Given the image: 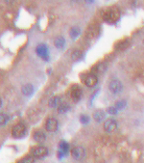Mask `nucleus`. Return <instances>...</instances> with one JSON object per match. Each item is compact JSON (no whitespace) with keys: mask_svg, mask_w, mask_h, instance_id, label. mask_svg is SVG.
<instances>
[{"mask_svg":"<svg viewBox=\"0 0 144 163\" xmlns=\"http://www.w3.org/2000/svg\"><path fill=\"white\" fill-rule=\"evenodd\" d=\"M70 95H71L72 100L74 101H79L83 95L82 89L78 87V86H73L71 88V93H70Z\"/></svg>","mask_w":144,"mask_h":163,"instance_id":"6e6552de","label":"nucleus"},{"mask_svg":"<svg viewBox=\"0 0 144 163\" xmlns=\"http://www.w3.org/2000/svg\"><path fill=\"white\" fill-rule=\"evenodd\" d=\"M108 113H110V114H112V115H115L116 113H117V108L116 107H108Z\"/></svg>","mask_w":144,"mask_h":163,"instance_id":"b1692460","label":"nucleus"},{"mask_svg":"<svg viewBox=\"0 0 144 163\" xmlns=\"http://www.w3.org/2000/svg\"><path fill=\"white\" fill-rule=\"evenodd\" d=\"M71 154L73 156V158L76 160H82L85 157V151L83 147H75L74 149L72 150Z\"/></svg>","mask_w":144,"mask_h":163,"instance_id":"20e7f679","label":"nucleus"},{"mask_svg":"<svg viewBox=\"0 0 144 163\" xmlns=\"http://www.w3.org/2000/svg\"><path fill=\"white\" fill-rule=\"evenodd\" d=\"M54 45L57 48H62L65 45V40L62 37H58L54 41Z\"/></svg>","mask_w":144,"mask_h":163,"instance_id":"4468645a","label":"nucleus"},{"mask_svg":"<svg viewBox=\"0 0 144 163\" xmlns=\"http://www.w3.org/2000/svg\"><path fill=\"white\" fill-rule=\"evenodd\" d=\"M21 92L25 96H30L32 95L33 92H34V87H33V85H31V84H26V85L22 86Z\"/></svg>","mask_w":144,"mask_h":163,"instance_id":"f8f14e48","label":"nucleus"},{"mask_svg":"<svg viewBox=\"0 0 144 163\" xmlns=\"http://www.w3.org/2000/svg\"><path fill=\"white\" fill-rule=\"evenodd\" d=\"M45 127H46L47 131L55 132L58 129V121L53 118L48 119L46 121V124H45Z\"/></svg>","mask_w":144,"mask_h":163,"instance_id":"423d86ee","label":"nucleus"},{"mask_svg":"<svg viewBox=\"0 0 144 163\" xmlns=\"http://www.w3.org/2000/svg\"><path fill=\"white\" fill-rule=\"evenodd\" d=\"M37 54L39 56V57H41L42 59L47 61L49 59V54H48V48L44 44H40L37 47Z\"/></svg>","mask_w":144,"mask_h":163,"instance_id":"f03ea898","label":"nucleus"},{"mask_svg":"<svg viewBox=\"0 0 144 163\" xmlns=\"http://www.w3.org/2000/svg\"><path fill=\"white\" fill-rule=\"evenodd\" d=\"M35 158L33 156H26L23 157L22 159H20L17 163H34Z\"/></svg>","mask_w":144,"mask_h":163,"instance_id":"aec40b11","label":"nucleus"},{"mask_svg":"<svg viewBox=\"0 0 144 163\" xmlns=\"http://www.w3.org/2000/svg\"><path fill=\"white\" fill-rule=\"evenodd\" d=\"M34 139L37 142H43L45 140V135L42 131H36L34 134Z\"/></svg>","mask_w":144,"mask_h":163,"instance_id":"dca6fc26","label":"nucleus"},{"mask_svg":"<svg viewBox=\"0 0 144 163\" xmlns=\"http://www.w3.org/2000/svg\"><path fill=\"white\" fill-rule=\"evenodd\" d=\"M117 127V123L114 121L113 119H108L105 122L104 124V129L108 133L110 132H113Z\"/></svg>","mask_w":144,"mask_h":163,"instance_id":"39448f33","label":"nucleus"},{"mask_svg":"<svg viewBox=\"0 0 144 163\" xmlns=\"http://www.w3.org/2000/svg\"><path fill=\"white\" fill-rule=\"evenodd\" d=\"M110 90L112 92L113 94H118L122 91V83L120 82L119 80H112V82L110 83V86H108Z\"/></svg>","mask_w":144,"mask_h":163,"instance_id":"0eeeda50","label":"nucleus"},{"mask_svg":"<svg viewBox=\"0 0 144 163\" xmlns=\"http://www.w3.org/2000/svg\"><path fill=\"white\" fill-rule=\"evenodd\" d=\"M59 148H60L59 154L60 155V156H62V155H64L65 154H66V152H68V149H69L68 144L65 141H60V143L59 144Z\"/></svg>","mask_w":144,"mask_h":163,"instance_id":"ddd939ff","label":"nucleus"},{"mask_svg":"<svg viewBox=\"0 0 144 163\" xmlns=\"http://www.w3.org/2000/svg\"><path fill=\"white\" fill-rule=\"evenodd\" d=\"M32 154L34 157L41 158V157H44L45 155L48 154V150L45 147H36L34 149H32Z\"/></svg>","mask_w":144,"mask_h":163,"instance_id":"7ed1b4c3","label":"nucleus"},{"mask_svg":"<svg viewBox=\"0 0 144 163\" xmlns=\"http://www.w3.org/2000/svg\"><path fill=\"white\" fill-rule=\"evenodd\" d=\"M118 19H119V12L116 11V10H110L107 13V16H106V19L108 21L110 22H114Z\"/></svg>","mask_w":144,"mask_h":163,"instance_id":"9d476101","label":"nucleus"},{"mask_svg":"<svg viewBox=\"0 0 144 163\" xmlns=\"http://www.w3.org/2000/svg\"><path fill=\"white\" fill-rule=\"evenodd\" d=\"M126 101L125 100H119V101H117L116 102V105H115V107L117 108V110H121V109H123L126 106Z\"/></svg>","mask_w":144,"mask_h":163,"instance_id":"4be33fe9","label":"nucleus"},{"mask_svg":"<svg viewBox=\"0 0 144 163\" xmlns=\"http://www.w3.org/2000/svg\"><path fill=\"white\" fill-rule=\"evenodd\" d=\"M83 58V53L79 51V50H76V51H74L71 54V59L72 61H74V62H77V61L81 60Z\"/></svg>","mask_w":144,"mask_h":163,"instance_id":"f3484780","label":"nucleus"},{"mask_svg":"<svg viewBox=\"0 0 144 163\" xmlns=\"http://www.w3.org/2000/svg\"><path fill=\"white\" fill-rule=\"evenodd\" d=\"M80 122L83 124H88V122H89V118H88V116H87V115H81Z\"/></svg>","mask_w":144,"mask_h":163,"instance_id":"5701e85b","label":"nucleus"},{"mask_svg":"<svg viewBox=\"0 0 144 163\" xmlns=\"http://www.w3.org/2000/svg\"><path fill=\"white\" fill-rule=\"evenodd\" d=\"M49 105L51 106V107H59L60 105V96H54V98H52L51 100L49 101Z\"/></svg>","mask_w":144,"mask_h":163,"instance_id":"2eb2a0df","label":"nucleus"},{"mask_svg":"<svg viewBox=\"0 0 144 163\" xmlns=\"http://www.w3.org/2000/svg\"><path fill=\"white\" fill-rule=\"evenodd\" d=\"M12 136L14 138H21L26 134V126L23 124H17L12 129Z\"/></svg>","mask_w":144,"mask_h":163,"instance_id":"f257e3e1","label":"nucleus"},{"mask_svg":"<svg viewBox=\"0 0 144 163\" xmlns=\"http://www.w3.org/2000/svg\"><path fill=\"white\" fill-rule=\"evenodd\" d=\"M105 117H106L105 112L102 110H96L94 113H93V118H94L95 121L98 122V123H101V122L105 119Z\"/></svg>","mask_w":144,"mask_h":163,"instance_id":"9b49d317","label":"nucleus"},{"mask_svg":"<svg viewBox=\"0 0 144 163\" xmlns=\"http://www.w3.org/2000/svg\"><path fill=\"white\" fill-rule=\"evenodd\" d=\"M8 120H9L8 115H6V114H1V115H0V124L4 126V124L8 122Z\"/></svg>","mask_w":144,"mask_h":163,"instance_id":"412c9836","label":"nucleus"},{"mask_svg":"<svg viewBox=\"0 0 144 163\" xmlns=\"http://www.w3.org/2000/svg\"><path fill=\"white\" fill-rule=\"evenodd\" d=\"M80 34V28L77 27V26H74L71 28V30H70V37L73 38V39H75L76 37L79 36Z\"/></svg>","mask_w":144,"mask_h":163,"instance_id":"6ab92c4d","label":"nucleus"},{"mask_svg":"<svg viewBox=\"0 0 144 163\" xmlns=\"http://www.w3.org/2000/svg\"><path fill=\"white\" fill-rule=\"evenodd\" d=\"M97 82H98L97 76H96L95 75H93V73L87 75V77L85 78V84L89 88L94 87L96 84H97Z\"/></svg>","mask_w":144,"mask_h":163,"instance_id":"1a4fd4ad","label":"nucleus"},{"mask_svg":"<svg viewBox=\"0 0 144 163\" xmlns=\"http://www.w3.org/2000/svg\"><path fill=\"white\" fill-rule=\"evenodd\" d=\"M68 110H69V105L66 103H60V105L58 107V112H59L60 114L66 113Z\"/></svg>","mask_w":144,"mask_h":163,"instance_id":"a211bd4d","label":"nucleus"},{"mask_svg":"<svg viewBox=\"0 0 144 163\" xmlns=\"http://www.w3.org/2000/svg\"><path fill=\"white\" fill-rule=\"evenodd\" d=\"M125 43H128V42H127V41H123L122 43H120V44H118L117 47H119V48H125V47L128 45H125Z\"/></svg>","mask_w":144,"mask_h":163,"instance_id":"393cba45","label":"nucleus"}]
</instances>
